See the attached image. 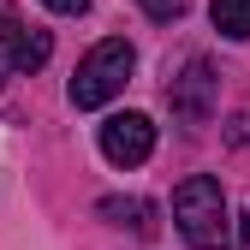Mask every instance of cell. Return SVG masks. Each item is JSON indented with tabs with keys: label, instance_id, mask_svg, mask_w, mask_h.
I'll list each match as a JSON object with an SVG mask.
<instances>
[{
	"label": "cell",
	"instance_id": "cell-1",
	"mask_svg": "<svg viewBox=\"0 0 250 250\" xmlns=\"http://www.w3.org/2000/svg\"><path fill=\"white\" fill-rule=\"evenodd\" d=\"M173 227L191 250H227V191H221V179H208V173L185 179L173 191Z\"/></svg>",
	"mask_w": 250,
	"mask_h": 250
},
{
	"label": "cell",
	"instance_id": "cell-2",
	"mask_svg": "<svg viewBox=\"0 0 250 250\" xmlns=\"http://www.w3.org/2000/svg\"><path fill=\"white\" fill-rule=\"evenodd\" d=\"M131 66H137V48L125 42V36H107L96 42L83 60H78V72H72V107H107L125 83H131Z\"/></svg>",
	"mask_w": 250,
	"mask_h": 250
},
{
	"label": "cell",
	"instance_id": "cell-3",
	"mask_svg": "<svg viewBox=\"0 0 250 250\" xmlns=\"http://www.w3.org/2000/svg\"><path fill=\"white\" fill-rule=\"evenodd\" d=\"M102 155L113 167H143L155 155V125L149 113H107L102 119Z\"/></svg>",
	"mask_w": 250,
	"mask_h": 250
},
{
	"label": "cell",
	"instance_id": "cell-4",
	"mask_svg": "<svg viewBox=\"0 0 250 250\" xmlns=\"http://www.w3.org/2000/svg\"><path fill=\"white\" fill-rule=\"evenodd\" d=\"M48 54H54L48 30H24L18 12H0V78L6 72H36V66H48Z\"/></svg>",
	"mask_w": 250,
	"mask_h": 250
},
{
	"label": "cell",
	"instance_id": "cell-5",
	"mask_svg": "<svg viewBox=\"0 0 250 250\" xmlns=\"http://www.w3.org/2000/svg\"><path fill=\"white\" fill-rule=\"evenodd\" d=\"M167 102H173V119H185V125H203L214 113V72H208V60H185V72L167 83Z\"/></svg>",
	"mask_w": 250,
	"mask_h": 250
},
{
	"label": "cell",
	"instance_id": "cell-6",
	"mask_svg": "<svg viewBox=\"0 0 250 250\" xmlns=\"http://www.w3.org/2000/svg\"><path fill=\"white\" fill-rule=\"evenodd\" d=\"M208 18L227 42H250V0H208Z\"/></svg>",
	"mask_w": 250,
	"mask_h": 250
},
{
	"label": "cell",
	"instance_id": "cell-7",
	"mask_svg": "<svg viewBox=\"0 0 250 250\" xmlns=\"http://www.w3.org/2000/svg\"><path fill=\"white\" fill-rule=\"evenodd\" d=\"M137 6H143L149 18H161V24H173V18H179L185 6H191V0H137Z\"/></svg>",
	"mask_w": 250,
	"mask_h": 250
},
{
	"label": "cell",
	"instance_id": "cell-8",
	"mask_svg": "<svg viewBox=\"0 0 250 250\" xmlns=\"http://www.w3.org/2000/svg\"><path fill=\"white\" fill-rule=\"evenodd\" d=\"M48 12H60V18H78V12H89V0H42Z\"/></svg>",
	"mask_w": 250,
	"mask_h": 250
},
{
	"label": "cell",
	"instance_id": "cell-9",
	"mask_svg": "<svg viewBox=\"0 0 250 250\" xmlns=\"http://www.w3.org/2000/svg\"><path fill=\"white\" fill-rule=\"evenodd\" d=\"M238 250H250V214H244V227H238Z\"/></svg>",
	"mask_w": 250,
	"mask_h": 250
}]
</instances>
